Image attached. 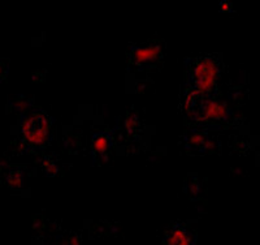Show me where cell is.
<instances>
[{
    "instance_id": "cell-4",
    "label": "cell",
    "mask_w": 260,
    "mask_h": 245,
    "mask_svg": "<svg viewBox=\"0 0 260 245\" xmlns=\"http://www.w3.org/2000/svg\"><path fill=\"white\" fill-rule=\"evenodd\" d=\"M166 245H191V236L183 227H176L168 233Z\"/></svg>"
},
{
    "instance_id": "cell-6",
    "label": "cell",
    "mask_w": 260,
    "mask_h": 245,
    "mask_svg": "<svg viewBox=\"0 0 260 245\" xmlns=\"http://www.w3.org/2000/svg\"><path fill=\"white\" fill-rule=\"evenodd\" d=\"M7 183L12 188H18L22 184V172L20 170H13V171L9 172L8 177H7Z\"/></svg>"
},
{
    "instance_id": "cell-7",
    "label": "cell",
    "mask_w": 260,
    "mask_h": 245,
    "mask_svg": "<svg viewBox=\"0 0 260 245\" xmlns=\"http://www.w3.org/2000/svg\"><path fill=\"white\" fill-rule=\"evenodd\" d=\"M137 124H138V119H137V116L132 115L127 118L126 123H125V125H126V129L129 130V132H134V130L137 129Z\"/></svg>"
},
{
    "instance_id": "cell-8",
    "label": "cell",
    "mask_w": 260,
    "mask_h": 245,
    "mask_svg": "<svg viewBox=\"0 0 260 245\" xmlns=\"http://www.w3.org/2000/svg\"><path fill=\"white\" fill-rule=\"evenodd\" d=\"M7 73H8V67L4 62L0 60V81H3L7 77Z\"/></svg>"
},
{
    "instance_id": "cell-1",
    "label": "cell",
    "mask_w": 260,
    "mask_h": 245,
    "mask_svg": "<svg viewBox=\"0 0 260 245\" xmlns=\"http://www.w3.org/2000/svg\"><path fill=\"white\" fill-rule=\"evenodd\" d=\"M191 81L195 90L199 93H207L212 90L219 77V63L215 58L206 57L192 60L190 65Z\"/></svg>"
},
{
    "instance_id": "cell-5",
    "label": "cell",
    "mask_w": 260,
    "mask_h": 245,
    "mask_svg": "<svg viewBox=\"0 0 260 245\" xmlns=\"http://www.w3.org/2000/svg\"><path fill=\"white\" fill-rule=\"evenodd\" d=\"M107 146H108V137L106 134H96L92 141V151L98 155H102L104 151L107 150Z\"/></svg>"
},
{
    "instance_id": "cell-9",
    "label": "cell",
    "mask_w": 260,
    "mask_h": 245,
    "mask_svg": "<svg viewBox=\"0 0 260 245\" xmlns=\"http://www.w3.org/2000/svg\"><path fill=\"white\" fill-rule=\"evenodd\" d=\"M221 11H229V2H221Z\"/></svg>"
},
{
    "instance_id": "cell-3",
    "label": "cell",
    "mask_w": 260,
    "mask_h": 245,
    "mask_svg": "<svg viewBox=\"0 0 260 245\" xmlns=\"http://www.w3.org/2000/svg\"><path fill=\"white\" fill-rule=\"evenodd\" d=\"M161 48L159 44H147L142 47H132L129 60L134 65H148L156 62L160 58Z\"/></svg>"
},
{
    "instance_id": "cell-2",
    "label": "cell",
    "mask_w": 260,
    "mask_h": 245,
    "mask_svg": "<svg viewBox=\"0 0 260 245\" xmlns=\"http://www.w3.org/2000/svg\"><path fill=\"white\" fill-rule=\"evenodd\" d=\"M51 127V121L43 114H32L22 121L21 130L22 136L30 145L38 146L46 141L48 136V130Z\"/></svg>"
}]
</instances>
